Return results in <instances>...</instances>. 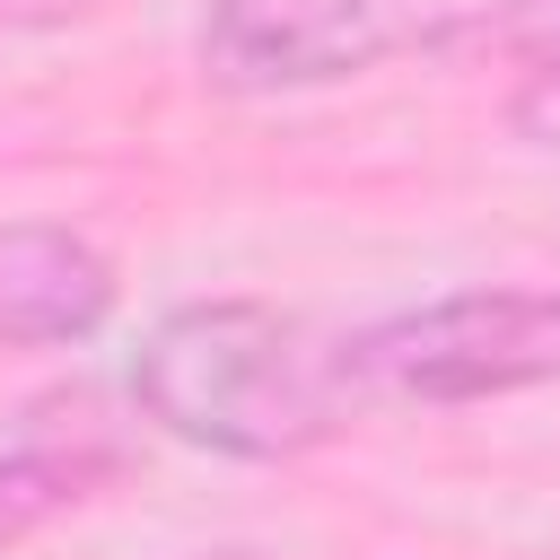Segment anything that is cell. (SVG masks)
<instances>
[{
    "instance_id": "obj_1",
    "label": "cell",
    "mask_w": 560,
    "mask_h": 560,
    "mask_svg": "<svg viewBox=\"0 0 560 560\" xmlns=\"http://www.w3.org/2000/svg\"><path fill=\"white\" fill-rule=\"evenodd\" d=\"M122 394H131V420L219 464H298L332 446L359 411L341 341H324L306 315L271 298L166 306L140 332Z\"/></svg>"
},
{
    "instance_id": "obj_2",
    "label": "cell",
    "mask_w": 560,
    "mask_h": 560,
    "mask_svg": "<svg viewBox=\"0 0 560 560\" xmlns=\"http://www.w3.org/2000/svg\"><path fill=\"white\" fill-rule=\"evenodd\" d=\"M359 402H420V411H464L499 394L560 385V289H446L420 298L368 332L341 341Z\"/></svg>"
},
{
    "instance_id": "obj_3",
    "label": "cell",
    "mask_w": 560,
    "mask_h": 560,
    "mask_svg": "<svg viewBox=\"0 0 560 560\" xmlns=\"http://www.w3.org/2000/svg\"><path fill=\"white\" fill-rule=\"evenodd\" d=\"M394 52V0H201V70L228 96H306Z\"/></svg>"
},
{
    "instance_id": "obj_4",
    "label": "cell",
    "mask_w": 560,
    "mask_h": 560,
    "mask_svg": "<svg viewBox=\"0 0 560 560\" xmlns=\"http://www.w3.org/2000/svg\"><path fill=\"white\" fill-rule=\"evenodd\" d=\"M122 271L96 236L61 219L0 228V350H79L114 324Z\"/></svg>"
},
{
    "instance_id": "obj_5",
    "label": "cell",
    "mask_w": 560,
    "mask_h": 560,
    "mask_svg": "<svg viewBox=\"0 0 560 560\" xmlns=\"http://www.w3.org/2000/svg\"><path fill=\"white\" fill-rule=\"evenodd\" d=\"M18 446L44 455L79 499H96L122 464H131V420H114V402L96 385H52L18 411Z\"/></svg>"
},
{
    "instance_id": "obj_6",
    "label": "cell",
    "mask_w": 560,
    "mask_h": 560,
    "mask_svg": "<svg viewBox=\"0 0 560 560\" xmlns=\"http://www.w3.org/2000/svg\"><path fill=\"white\" fill-rule=\"evenodd\" d=\"M61 508H79V490L44 464V455H26L18 438H9V455H0V551H18L35 525H52Z\"/></svg>"
},
{
    "instance_id": "obj_7",
    "label": "cell",
    "mask_w": 560,
    "mask_h": 560,
    "mask_svg": "<svg viewBox=\"0 0 560 560\" xmlns=\"http://www.w3.org/2000/svg\"><path fill=\"white\" fill-rule=\"evenodd\" d=\"M472 35H481L499 61H516V70L560 61V0H490V9L472 18Z\"/></svg>"
},
{
    "instance_id": "obj_8",
    "label": "cell",
    "mask_w": 560,
    "mask_h": 560,
    "mask_svg": "<svg viewBox=\"0 0 560 560\" xmlns=\"http://www.w3.org/2000/svg\"><path fill=\"white\" fill-rule=\"evenodd\" d=\"M508 122H516L525 140H560V61H534V70L516 79V96H508Z\"/></svg>"
},
{
    "instance_id": "obj_9",
    "label": "cell",
    "mask_w": 560,
    "mask_h": 560,
    "mask_svg": "<svg viewBox=\"0 0 560 560\" xmlns=\"http://www.w3.org/2000/svg\"><path fill=\"white\" fill-rule=\"evenodd\" d=\"M79 9H96V0H0L9 26H61V18H79Z\"/></svg>"
},
{
    "instance_id": "obj_10",
    "label": "cell",
    "mask_w": 560,
    "mask_h": 560,
    "mask_svg": "<svg viewBox=\"0 0 560 560\" xmlns=\"http://www.w3.org/2000/svg\"><path fill=\"white\" fill-rule=\"evenodd\" d=\"M192 560H271V551H254V542H228V551H192Z\"/></svg>"
}]
</instances>
